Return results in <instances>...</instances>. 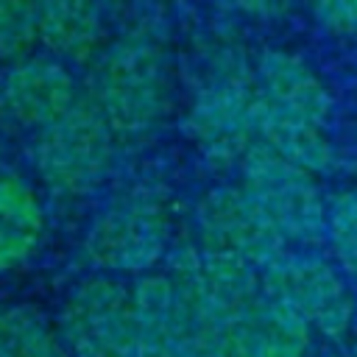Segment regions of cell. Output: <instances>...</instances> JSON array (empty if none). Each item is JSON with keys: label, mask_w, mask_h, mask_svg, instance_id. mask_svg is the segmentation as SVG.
Returning a JSON list of instances; mask_svg holds the SVG:
<instances>
[{"label": "cell", "mask_w": 357, "mask_h": 357, "mask_svg": "<svg viewBox=\"0 0 357 357\" xmlns=\"http://www.w3.org/2000/svg\"><path fill=\"white\" fill-rule=\"evenodd\" d=\"M114 131H148L167 109V67L148 36H128L95 61L89 95Z\"/></svg>", "instance_id": "1"}, {"label": "cell", "mask_w": 357, "mask_h": 357, "mask_svg": "<svg viewBox=\"0 0 357 357\" xmlns=\"http://www.w3.org/2000/svg\"><path fill=\"white\" fill-rule=\"evenodd\" d=\"M112 123L92 98H81L61 120L42 128L33 139L39 176L59 192H89L112 159Z\"/></svg>", "instance_id": "2"}, {"label": "cell", "mask_w": 357, "mask_h": 357, "mask_svg": "<svg viewBox=\"0 0 357 357\" xmlns=\"http://www.w3.org/2000/svg\"><path fill=\"white\" fill-rule=\"evenodd\" d=\"M243 190L271 218L284 240L321 243L329 234L324 198L307 170L257 142L243 156Z\"/></svg>", "instance_id": "3"}, {"label": "cell", "mask_w": 357, "mask_h": 357, "mask_svg": "<svg viewBox=\"0 0 357 357\" xmlns=\"http://www.w3.org/2000/svg\"><path fill=\"white\" fill-rule=\"evenodd\" d=\"M167 245V212L156 195L128 192L109 204L86 231L89 262L117 273H142L159 262Z\"/></svg>", "instance_id": "4"}, {"label": "cell", "mask_w": 357, "mask_h": 357, "mask_svg": "<svg viewBox=\"0 0 357 357\" xmlns=\"http://www.w3.org/2000/svg\"><path fill=\"white\" fill-rule=\"evenodd\" d=\"M59 332L73 357H137L134 298L114 279H84L61 307Z\"/></svg>", "instance_id": "5"}, {"label": "cell", "mask_w": 357, "mask_h": 357, "mask_svg": "<svg viewBox=\"0 0 357 357\" xmlns=\"http://www.w3.org/2000/svg\"><path fill=\"white\" fill-rule=\"evenodd\" d=\"M262 290L329 337H340L351 324V293L340 273L315 254L284 251L262 268Z\"/></svg>", "instance_id": "6"}, {"label": "cell", "mask_w": 357, "mask_h": 357, "mask_svg": "<svg viewBox=\"0 0 357 357\" xmlns=\"http://www.w3.org/2000/svg\"><path fill=\"white\" fill-rule=\"evenodd\" d=\"M204 251L231 254L265 268L284 254V237L243 187H215L198 204Z\"/></svg>", "instance_id": "7"}, {"label": "cell", "mask_w": 357, "mask_h": 357, "mask_svg": "<svg viewBox=\"0 0 357 357\" xmlns=\"http://www.w3.org/2000/svg\"><path fill=\"white\" fill-rule=\"evenodd\" d=\"M254 103L257 86L240 67H229L198 92L187 114V134L209 159H243L251 151V134H257Z\"/></svg>", "instance_id": "8"}, {"label": "cell", "mask_w": 357, "mask_h": 357, "mask_svg": "<svg viewBox=\"0 0 357 357\" xmlns=\"http://www.w3.org/2000/svg\"><path fill=\"white\" fill-rule=\"evenodd\" d=\"M81 98L67 67L47 56L17 59L0 81V106L6 114L39 131L61 120Z\"/></svg>", "instance_id": "9"}, {"label": "cell", "mask_w": 357, "mask_h": 357, "mask_svg": "<svg viewBox=\"0 0 357 357\" xmlns=\"http://www.w3.org/2000/svg\"><path fill=\"white\" fill-rule=\"evenodd\" d=\"M257 89L273 109L312 126H324L332 109L324 81L287 50H265L259 56Z\"/></svg>", "instance_id": "10"}, {"label": "cell", "mask_w": 357, "mask_h": 357, "mask_svg": "<svg viewBox=\"0 0 357 357\" xmlns=\"http://www.w3.org/2000/svg\"><path fill=\"white\" fill-rule=\"evenodd\" d=\"M254 123H257V134L262 137V145L276 151L290 165L307 173H329L332 167H337V153L329 145V139L321 134V126L304 123L298 117L273 109L268 100H262L259 89L254 103Z\"/></svg>", "instance_id": "11"}, {"label": "cell", "mask_w": 357, "mask_h": 357, "mask_svg": "<svg viewBox=\"0 0 357 357\" xmlns=\"http://www.w3.org/2000/svg\"><path fill=\"white\" fill-rule=\"evenodd\" d=\"M45 212L36 192L14 173H0V271H11L39 248Z\"/></svg>", "instance_id": "12"}, {"label": "cell", "mask_w": 357, "mask_h": 357, "mask_svg": "<svg viewBox=\"0 0 357 357\" xmlns=\"http://www.w3.org/2000/svg\"><path fill=\"white\" fill-rule=\"evenodd\" d=\"M36 36L47 45L50 53L73 61H86L100 50L103 20L100 11L89 3H39Z\"/></svg>", "instance_id": "13"}, {"label": "cell", "mask_w": 357, "mask_h": 357, "mask_svg": "<svg viewBox=\"0 0 357 357\" xmlns=\"http://www.w3.org/2000/svg\"><path fill=\"white\" fill-rule=\"evenodd\" d=\"M134 335L137 357H176V298L173 282L165 273H148L137 282L134 293Z\"/></svg>", "instance_id": "14"}, {"label": "cell", "mask_w": 357, "mask_h": 357, "mask_svg": "<svg viewBox=\"0 0 357 357\" xmlns=\"http://www.w3.org/2000/svg\"><path fill=\"white\" fill-rule=\"evenodd\" d=\"M0 357H73L61 332L47 318L28 307H0Z\"/></svg>", "instance_id": "15"}, {"label": "cell", "mask_w": 357, "mask_h": 357, "mask_svg": "<svg viewBox=\"0 0 357 357\" xmlns=\"http://www.w3.org/2000/svg\"><path fill=\"white\" fill-rule=\"evenodd\" d=\"M39 3L0 0V56H20L33 45Z\"/></svg>", "instance_id": "16"}, {"label": "cell", "mask_w": 357, "mask_h": 357, "mask_svg": "<svg viewBox=\"0 0 357 357\" xmlns=\"http://www.w3.org/2000/svg\"><path fill=\"white\" fill-rule=\"evenodd\" d=\"M329 240L340 265L357 279V190L335 198L329 209Z\"/></svg>", "instance_id": "17"}, {"label": "cell", "mask_w": 357, "mask_h": 357, "mask_svg": "<svg viewBox=\"0 0 357 357\" xmlns=\"http://www.w3.org/2000/svg\"><path fill=\"white\" fill-rule=\"evenodd\" d=\"M218 357H279L276 346L268 340V335L257 326V321L243 310L234 321L226 324Z\"/></svg>", "instance_id": "18"}, {"label": "cell", "mask_w": 357, "mask_h": 357, "mask_svg": "<svg viewBox=\"0 0 357 357\" xmlns=\"http://www.w3.org/2000/svg\"><path fill=\"white\" fill-rule=\"evenodd\" d=\"M312 11L324 28L337 33H357V0H324Z\"/></svg>", "instance_id": "19"}, {"label": "cell", "mask_w": 357, "mask_h": 357, "mask_svg": "<svg viewBox=\"0 0 357 357\" xmlns=\"http://www.w3.org/2000/svg\"><path fill=\"white\" fill-rule=\"evenodd\" d=\"M0 173H3V162H0Z\"/></svg>", "instance_id": "20"}]
</instances>
